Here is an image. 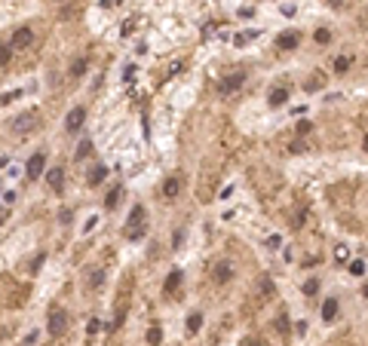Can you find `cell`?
Wrapping results in <instances>:
<instances>
[{
  "label": "cell",
  "mask_w": 368,
  "mask_h": 346,
  "mask_svg": "<svg viewBox=\"0 0 368 346\" xmlns=\"http://www.w3.org/2000/svg\"><path fill=\"white\" fill-rule=\"evenodd\" d=\"M350 65H353V56H338L335 59V74H347Z\"/></svg>",
  "instance_id": "44dd1931"
},
{
  "label": "cell",
  "mask_w": 368,
  "mask_h": 346,
  "mask_svg": "<svg viewBox=\"0 0 368 346\" xmlns=\"http://www.w3.org/2000/svg\"><path fill=\"white\" fill-rule=\"evenodd\" d=\"M6 166V156H0V169H3Z\"/></svg>",
  "instance_id": "bcb514c9"
},
{
  "label": "cell",
  "mask_w": 368,
  "mask_h": 346,
  "mask_svg": "<svg viewBox=\"0 0 368 346\" xmlns=\"http://www.w3.org/2000/svg\"><path fill=\"white\" fill-rule=\"evenodd\" d=\"M200 328H203V313H190V316H187V331L197 334Z\"/></svg>",
  "instance_id": "7402d4cb"
},
{
  "label": "cell",
  "mask_w": 368,
  "mask_h": 346,
  "mask_svg": "<svg viewBox=\"0 0 368 346\" xmlns=\"http://www.w3.org/2000/svg\"><path fill=\"white\" fill-rule=\"evenodd\" d=\"M83 282H86V288H101V282H104V270H98V267H92L89 273H86V276H83Z\"/></svg>",
  "instance_id": "8fae6325"
},
{
  "label": "cell",
  "mask_w": 368,
  "mask_h": 346,
  "mask_svg": "<svg viewBox=\"0 0 368 346\" xmlns=\"http://www.w3.org/2000/svg\"><path fill=\"white\" fill-rule=\"evenodd\" d=\"M132 31H135V19H126V22H123V28H120V34H123V37H129Z\"/></svg>",
  "instance_id": "d6a6232c"
},
{
  "label": "cell",
  "mask_w": 368,
  "mask_h": 346,
  "mask_svg": "<svg viewBox=\"0 0 368 346\" xmlns=\"http://www.w3.org/2000/svg\"><path fill=\"white\" fill-rule=\"evenodd\" d=\"M362 147H365V150H368V132H365V138H362Z\"/></svg>",
  "instance_id": "f6af8a7d"
},
{
  "label": "cell",
  "mask_w": 368,
  "mask_h": 346,
  "mask_svg": "<svg viewBox=\"0 0 368 346\" xmlns=\"http://www.w3.org/2000/svg\"><path fill=\"white\" fill-rule=\"evenodd\" d=\"M147 346H160V340H163V331H160V328H156V325H150L147 328Z\"/></svg>",
  "instance_id": "603a6c76"
},
{
  "label": "cell",
  "mask_w": 368,
  "mask_h": 346,
  "mask_svg": "<svg viewBox=\"0 0 368 346\" xmlns=\"http://www.w3.org/2000/svg\"><path fill=\"white\" fill-rule=\"evenodd\" d=\"M12 46H0V68H3V65H9V59H12Z\"/></svg>",
  "instance_id": "4316f807"
},
{
  "label": "cell",
  "mask_w": 368,
  "mask_h": 346,
  "mask_svg": "<svg viewBox=\"0 0 368 346\" xmlns=\"http://www.w3.org/2000/svg\"><path fill=\"white\" fill-rule=\"evenodd\" d=\"M0 190H3V184H0Z\"/></svg>",
  "instance_id": "c3c4849f"
},
{
  "label": "cell",
  "mask_w": 368,
  "mask_h": 346,
  "mask_svg": "<svg viewBox=\"0 0 368 346\" xmlns=\"http://www.w3.org/2000/svg\"><path fill=\"white\" fill-rule=\"evenodd\" d=\"M297 43H301V37H297L294 31H289V34H279V37H276V46H279V49H294Z\"/></svg>",
  "instance_id": "7c38bea8"
},
{
  "label": "cell",
  "mask_w": 368,
  "mask_h": 346,
  "mask_svg": "<svg viewBox=\"0 0 368 346\" xmlns=\"http://www.w3.org/2000/svg\"><path fill=\"white\" fill-rule=\"evenodd\" d=\"M313 129V123H307V120H301V123H297V135H307Z\"/></svg>",
  "instance_id": "d590c367"
},
{
  "label": "cell",
  "mask_w": 368,
  "mask_h": 346,
  "mask_svg": "<svg viewBox=\"0 0 368 346\" xmlns=\"http://www.w3.org/2000/svg\"><path fill=\"white\" fill-rule=\"evenodd\" d=\"M316 291H319V279H307V282H304V294H307V297H313Z\"/></svg>",
  "instance_id": "484cf974"
},
{
  "label": "cell",
  "mask_w": 368,
  "mask_h": 346,
  "mask_svg": "<svg viewBox=\"0 0 368 346\" xmlns=\"http://www.w3.org/2000/svg\"><path fill=\"white\" fill-rule=\"evenodd\" d=\"M46 181H49V187L56 190V193H62V187H65V172H62V166L49 169V172H46Z\"/></svg>",
  "instance_id": "30bf717a"
},
{
  "label": "cell",
  "mask_w": 368,
  "mask_h": 346,
  "mask_svg": "<svg viewBox=\"0 0 368 346\" xmlns=\"http://www.w3.org/2000/svg\"><path fill=\"white\" fill-rule=\"evenodd\" d=\"M245 83V74H239V70H236V74H230V77H224L221 83H218V89H221V92L224 95H230V92H236V89Z\"/></svg>",
  "instance_id": "ba28073f"
},
{
  "label": "cell",
  "mask_w": 368,
  "mask_h": 346,
  "mask_svg": "<svg viewBox=\"0 0 368 346\" xmlns=\"http://www.w3.org/2000/svg\"><path fill=\"white\" fill-rule=\"evenodd\" d=\"M40 126V114L37 111H28V114H19L12 120V132L15 135H28V132H34Z\"/></svg>",
  "instance_id": "6da1fadb"
},
{
  "label": "cell",
  "mask_w": 368,
  "mask_h": 346,
  "mask_svg": "<svg viewBox=\"0 0 368 346\" xmlns=\"http://www.w3.org/2000/svg\"><path fill=\"white\" fill-rule=\"evenodd\" d=\"M181 242H184V230L178 227V230L172 233V248H181Z\"/></svg>",
  "instance_id": "f546056e"
},
{
  "label": "cell",
  "mask_w": 368,
  "mask_h": 346,
  "mask_svg": "<svg viewBox=\"0 0 368 346\" xmlns=\"http://www.w3.org/2000/svg\"><path fill=\"white\" fill-rule=\"evenodd\" d=\"M3 203H6V206L15 203V190H3Z\"/></svg>",
  "instance_id": "74e56055"
},
{
  "label": "cell",
  "mask_w": 368,
  "mask_h": 346,
  "mask_svg": "<svg viewBox=\"0 0 368 346\" xmlns=\"http://www.w3.org/2000/svg\"><path fill=\"white\" fill-rule=\"evenodd\" d=\"M135 74H138V68L135 65H126V68H123V83H132Z\"/></svg>",
  "instance_id": "83f0119b"
},
{
  "label": "cell",
  "mask_w": 368,
  "mask_h": 346,
  "mask_svg": "<svg viewBox=\"0 0 368 346\" xmlns=\"http://www.w3.org/2000/svg\"><path fill=\"white\" fill-rule=\"evenodd\" d=\"M276 331H279V334H286V331H289V316H286V313L276 319Z\"/></svg>",
  "instance_id": "4dcf8cb0"
},
{
  "label": "cell",
  "mask_w": 368,
  "mask_h": 346,
  "mask_svg": "<svg viewBox=\"0 0 368 346\" xmlns=\"http://www.w3.org/2000/svg\"><path fill=\"white\" fill-rule=\"evenodd\" d=\"M145 233H147V227H145V206H135L132 208V224L126 227V239H145Z\"/></svg>",
  "instance_id": "7a4b0ae2"
},
{
  "label": "cell",
  "mask_w": 368,
  "mask_h": 346,
  "mask_svg": "<svg viewBox=\"0 0 368 346\" xmlns=\"http://www.w3.org/2000/svg\"><path fill=\"white\" fill-rule=\"evenodd\" d=\"M258 37V31L252 28V31H239V34H233V46H245V43H252Z\"/></svg>",
  "instance_id": "ac0fdd59"
},
{
  "label": "cell",
  "mask_w": 368,
  "mask_h": 346,
  "mask_svg": "<svg viewBox=\"0 0 368 346\" xmlns=\"http://www.w3.org/2000/svg\"><path fill=\"white\" fill-rule=\"evenodd\" d=\"M95 224H98V217L92 214V217H89V221H86V224H83V233H92V230H95Z\"/></svg>",
  "instance_id": "8d00e7d4"
},
{
  "label": "cell",
  "mask_w": 368,
  "mask_h": 346,
  "mask_svg": "<svg viewBox=\"0 0 368 346\" xmlns=\"http://www.w3.org/2000/svg\"><path fill=\"white\" fill-rule=\"evenodd\" d=\"M104 178H108V169H104V166H95V169H92V175H89V181H86V184H89V187H98V184H101Z\"/></svg>",
  "instance_id": "d6986e66"
},
{
  "label": "cell",
  "mask_w": 368,
  "mask_h": 346,
  "mask_svg": "<svg viewBox=\"0 0 368 346\" xmlns=\"http://www.w3.org/2000/svg\"><path fill=\"white\" fill-rule=\"evenodd\" d=\"M233 279V264L230 261H218L215 267H212V282L215 285H227Z\"/></svg>",
  "instance_id": "3957f363"
},
{
  "label": "cell",
  "mask_w": 368,
  "mask_h": 346,
  "mask_svg": "<svg viewBox=\"0 0 368 346\" xmlns=\"http://www.w3.org/2000/svg\"><path fill=\"white\" fill-rule=\"evenodd\" d=\"M83 123H86V107H74V111L65 117V129L74 135V132H80V126H83Z\"/></svg>",
  "instance_id": "8992f818"
},
{
  "label": "cell",
  "mask_w": 368,
  "mask_h": 346,
  "mask_svg": "<svg viewBox=\"0 0 368 346\" xmlns=\"http://www.w3.org/2000/svg\"><path fill=\"white\" fill-rule=\"evenodd\" d=\"M89 153H92V144H89V141H83V144H80V147H77V159H83V156H89Z\"/></svg>",
  "instance_id": "1f68e13d"
},
{
  "label": "cell",
  "mask_w": 368,
  "mask_h": 346,
  "mask_svg": "<svg viewBox=\"0 0 368 346\" xmlns=\"http://www.w3.org/2000/svg\"><path fill=\"white\" fill-rule=\"evenodd\" d=\"M86 68H89V59H77V62L71 65V77H83Z\"/></svg>",
  "instance_id": "cb8c5ba5"
},
{
  "label": "cell",
  "mask_w": 368,
  "mask_h": 346,
  "mask_svg": "<svg viewBox=\"0 0 368 346\" xmlns=\"http://www.w3.org/2000/svg\"><path fill=\"white\" fill-rule=\"evenodd\" d=\"M365 270H368V267H365L362 258H356V261H350V264H347V273H350V276H365Z\"/></svg>",
  "instance_id": "ffe728a7"
},
{
  "label": "cell",
  "mask_w": 368,
  "mask_h": 346,
  "mask_svg": "<svg viewBox=\"0 0 368 346\" xmlns=\"http://www.w3.org/2000/svg\"><path fill=\"white\" fill-rule=\"evenodd\" d=\"M120 196H123V187L117 184V187H114V190H111L108 196H104V208H111V211H114V208L120 206Z\"/></svg>",
  "instance_id": "e0dca14e"
},
{
  "label": "cell",
  "mask_w": 368,
  "mask_h": 346,
  "mask_svg": "<svg viewBox=\"0 0 368 346\" xmlns=\"http://www.w3.org/2000/svg\"><path fill=\"white\" fill-rule=\"evenodd\" d=\"M6 221V208H0V224H3Z\"/></svg>",
  "instance_id": "ee69618b"
},
{
  "label": "cell",
  "mask_w": 368,
  "mask_h": 346,
  "mask_svg": "<svg viewBox=\"0 0 368 346\" xmlns=\"http://www.w3.org/2000/svg\"><path fill=\"white\" fill-rule=\"evenodd\" d=\"M335 261H338V264H350V248H347V245H338V248H335Z\"/></svg>",
  "instance_id": "d4e9b609"
},
{
  "label": "cell",
  "mask_w": 368,
  "mask_h": 346,
  "mask_svg": "<svg viewBox=\"0 0 368 346\" xmlns=\"http://www.w3.org/2000/svg\"><path fill=\"white\" fill-rule=\"evenodd\" d=\"M322 319H325L328 325L338 319V297H328V300L322 303Z\"/></svg>",
  "instance_id": "4fadbf2b"
},
{
  "label": "cell",
  "mask_w": 368,
  "mask_h": 346,
  "mask_svg": "<svg viewBox=\"0 0 368 346\" xmlns=\"http://www.w3.org/2000/svg\"><path fill=\"white\" fill-rule=\"evenodd\" d=\"M68 331V313L65 309H52V316H49V334L52 337H62Z\"/></svg>",
  "instance_id": "277c9868"
},
{
  "label": "cell",
  "mask_w": 368,
  "mask_h": 346,
  "mask_svg": "<svg viewBox=\"0 0 368 346\" xmlns=\"http://www.w3.org/2000/svg\"><path fill=\"white\" fill-rule=\"evenodd\" d=\"M322 83H325V74H322V70H316V74L304 83V92H316V89H322Z\"/></svg>",
  "instance_id": "5bb4252c"
},
{
  "label": "cell",
  "mask_w": 368,
  "mask_h": 346,
  "mask_svg": "<svg viewBox=\"0 0 368 346\" xmlns=\"http://www.w3.org/2000/svg\"><path fill=\"white\" fill-rule=\"evenodd\" d=\"M181 279H184V273L181 270H172L169 276H166V282H163V294H175L178 285H181Z\"/></svg>",
  "instance_id": "9c48e42d"
},
{
  "label": "cell",
  "mask_w": 368,
  "mask_h": 346,
  "mask_svg": "<svg viewBox=\"0 0 368 346\" xmlns=\"http://www.w3.org/2000/svg\"><path fill=\"white\" fill-rule=\"evenodd\" d=\"M19 95H22V89H12V92H3V95H0V107H3V104H9V101H15Z\"/></svg>",
  "instance_id": "f1b7e54d"
},
{
  "label": "cell",
  "mask_w": 368,
  "mask_h": 346,
  "mask_svg": "<svg viewBox=\"0 0 368 346\" xmlns=\"http://www.w3.org/2000/svg\"><path fill=\"white\" fill-rule=\"evenodd\" d=\"M261 291H264V297H273V282L270 279H261Z\"/></svg>",
  "instance_id": "e575fe53"
},
{
  "label": "cell",
  "mask_w": 368,
  "mask_h": 346,
  "mask_svg": "<svg viewBox=\"0 0 368 346\" xmlns=\"http://www.w3.org/2000/svg\"><path fill=\"white\" fill-rule=\"evenodd\" d=\"M31 43H34V31H31V28H19V31L12 34V40H9L12 49H25V46H31Z\"/></svg>",
  "instance_id": "52a82bcc"
},
{
  "label": "cell",
  "mask_w": 368,
  "mask_h": 346,
  "mask_svg": "<svg viewBox=\"0 0 368 346\" xmlns=\"http://www.w3.org/2000/svg\"><path fill=\"white\" fill-rule=\"evenodd\" d=\"M25 175H28L31 181H37L40 175H46V153H34V156L28 159V169H25Z\"/></svg>",
  "instance_id": "5b68a950"
},
{
  "label": "cell",
  "mask_w": 368,
  "mask_h": 346,
  "mask_svg": "<svg viewBox=\"0 0 368 346\" xmlns=\"http://www.w3.org/2000/svg\"><path fill=\"white\" fill-rule=\"evenodd\" d=\"M328 40H331V31L328 28H319L316 31V43H328Z\"/></svg>",
  "instance_id": "836d02e7"
},
{
  "label": "cell",
  "mask_w": 368,
  "mask_h": 346,
  "mask_svg": "<svg viewBox=\"0 0 368 346\" xmlns=\"http://www.w3.org/2000/svg\"><path fill=\"white\" fill-rule=\"evenodd\" d=\"M362 294H365V297H368V285H365V288H362Z\"/></svg>",
  "instance_id": "7dc6e473"
},
{
  "label": "cell",
  "mask_w": 368,
  "mask_h": 346,
  "mask_svg": "<svg viewBox=\"0 0 368 346\" xmlns=\"http://www.w3.org/2000/svg\"><path fill=\"white\" fill-rule=\"evenodd\" d=\"M178 190H181L178 178H166V184H163V196H166V199H175V196H178Z\"/></svg>",
  "instance_id": "2e32d148"
},
{
  "label": "cell",
  "mask_w": 368,
  "mask_h": 346,
  "mask_svg": "<svg viewBox=\"0 0 368 346\" xmlns=\"http://www.w3.org/2000/svg\"><path fill=\"white\" fill-rule=\"evenodd\" d=\"M286 98H289V89L283 86V89H273L267 101H270V107H283V104H286Z\"/></svg>",
  "instance_id": "9a60e30c"
},
{
  "label": "cell",
  "mask_w": 368,
  "mask_h": 346,
  "mask_svg": "<svg viewBox=\"0 0 368 346\" xmlns=\"http://www.w3.org/2000/svg\"><path fill=\"white\" fill-rule=\"evenodd\" d=\"M230 196H233V187H230V184H227V187L221 190V196H218V199H230Z\"/></svg>",
  "instance_id": "60d3db41"
},
{
  "label": "cell",
  "mask_w": 368,
  "mask_h": 346,
  "mask_svg": "<svg viewBox=\"0 0 368 346\" xmlns=\"http://www.w3.org/2000/svg\"><path fill=\"white\" fill-rule=\"evenodd\" d=\"M242 346H264V340H255V337H245Z\"/></svg>",
  "instance_id": "ab89813d"
},
{
  "label": "cell",
  "mask_w": 368,
  "mask_h": 346,
  "mask_svg": "<svg viewBox=\"0 0 368 346\" xmlns=\"http://www.w3.org/2000/svg\"><path fill=\"white\" fill-rule=\"evenodd\" d=\"M279 242H283L279 236H270V239H267V248H279Z\"/></svg>",
  "instance_id": "b9f144b4"
},
{
  "label": "cell",
  "mask_w": 368,
  "mask_h": 346,
  "mask_svg": "<svg viewBox=\"0 0 368 346\" xmlns=\"http://www.w3.org/2000/svg\"><path fill=\"white\" fill-rule=\"evenodd\" d=\"M328 3H331V6H335V9H338V6H344V0H328Z\"/></svg>",
  "instance_id": "7bdbcfd3"
},
{
  "label": "cell",
  "mask_w": 368,
  "mask_h": 346,
  "mask_svg": "<svg viewBox=\"0 0 368 346\" xmlns=\"http://www.w3.org/2000/svg\"><path fill=\"white\" fill-rule=\"evenodd\" d=\"M294 334L304 337V334H307V322H297V325H294Z\"/></svg>",
  "instance_id": "f35d334b"
}]
</instances>
